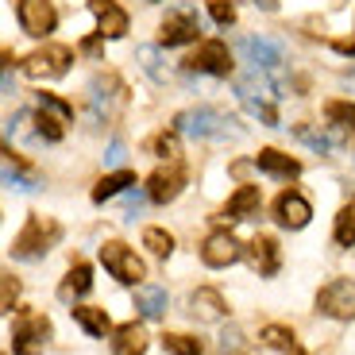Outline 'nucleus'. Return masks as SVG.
Returning a JSON list of instances; mask_svg holds the SVG:
<instances>
[{
  "instance_id": "nucleus-11",
  "label": "nucleus",
  "mask_w": 355,
  "mask_h": 355,
  "mask_svg": "<svg viewBox=\"0 0 355 355\" xmlns=\"http://www.w3.org/2000/svg\"><path fill=\"white\" fill-rule=\"evenodd\" d=\"M182 186H186V170H182V162H170V166H159L151 178H147V197H151L155 205H166L174 201L178 193H182Z\"/></svg>"
},
{
  "instance_id": "nucleus-15",
  "label": "nucleus",
  "mask_w": 355,
  "mask_h": 355,
  "mask_svg": "<svg viewBox=\"0 0 355 355\" xmlns=\"http://www.w3.org/2000/svg\"><path fill=\"white\" fill-rule=\"evenodd\" d=\"M240 255H243V248H240V240H236L232 232H213V236L205 240V248H201L205 266H232Z\"/></svg>"
},
{
  "instance_id": "nucleus-35",
  "label": "nucleus",
  "mask_w": 355,
  "mask_h": 355,
  "mask_svg": "<svg viewBox=\"0 0 355 355\" xmlns=\"http://www.w3.org/2000/svg\"><path fill=\"white\" fill-rule=\"evenodd\" d=\"M39 108H46V112L62 116V120H73V105H66L62 97H54V93H39Z\"/></svg>"
},
{
  "instance_id": "nucleus-23",
  "label": "nucleus",
  "mask_w": 355,
  "mask_h": 355,
  "mask_svg": "<svg viewBox=\"0 0 355 355\" xmlns=\"http://www.w3.org/2000/svg\"><path fill=\"white\" fill-rule=\"evenodd\" d=\"M236 93H240V101H243V97H259V101H275V97H278V93H275V81L266 78V73H259V70L243 73V78L236 81Z\"/></svg>"
},
{
  "instance_id": "nucleus-33",
  "label": "nucleus",
  "mask_w": 355,
  "mask_h": 355,
  "mask_svg": "<svg viewBox=\"0 0 355 355\" xmlns=\"http://www.w3.org/2000/svg\"><path fill=\"white\" fill-rule=\"evenodd\" d=\"M243 108H248L251 116H259V120H263V124L278 128V108L270 105V101H259V97H243Z\"/></svg>"
},
{
  "instance_id": "nucleus-1",
  "label": "nucleus",
  "mask_w": 355,
  "mask_h": 355,
  "mask_svg": "<svg viewBox=\"0 0 355 355\" xmlns=\"http://www.w3.org/2000/svg\"><path fill=\"white\" fill-rule=\"evenodd\" d=\"M58 240H62V224L54 220V216L35 213V216H27L24 232L12 240V255L16 259H43Z\"/></svg>"
},
{
  "instance_id": "nucleus-19",
  "label": "nucleus",
  "mask_w": 355,
  "mask_h": 355,
  "mask_svg": "<svg viewBox=\"0 0 355 355\" xmlns=\"http://www.w3.org/2000/svg\"><path fill=\"white\" fill-rule=\"evenodd\" d=\"M259 205H263L259 186H240L228 197V205H224V216H228V220H248L251 213H259Z\"/></svg>"
},
{
  "instance_id": "nucleus-4",
  "label": "nucleus",
  "mask_w": 355,
  "mask_h": 355,
  "mask_svg": "<svg viewBox=\"0 0 355 355\" xmlns=\"http://www.w3.org/2000/svg\"><path fill=\"white\" fill-rule=\"evenodd\" d=\"M70 62H73V51H70V46L51 43V46H43V51L27 54L24 73H27L31 81H51V78H62V73L70 70Z\"/></svg>"
},
{
  "instance_id": "nucleus-40",
  "label": "nucleus",
  "mask_w": 355,
  "mask_h": 355,
  "mask_svg": "<svg viewBox=\"0 0 355 355\" xmlns=\"http://www.w3.org/2000/svg\"><path fill=\"white\" fill-rule=\"evenodd\" d=\"M124 159H128L124 143H120V139H112V143H108V151H105V162H108V166H120Z\"/></svg>"
},
{
  "instance_id": "nucleus-6",
  "label": "nucleus",
  "mask_w": 355,
  "mask_h": 355,
  "mask_svg": "<svg viewBox=\"0 0 355 355\" xmlns=\"http://www.w3.org/2000/svg\"><path fill=\"white\" fill-rule=\"evenodd\" d=\"M51 320L43 317V313L27 309L16 317V329H12V340H16V352L19 355H39L46 347V340H51Z\"/></svg>"
},
{
  "instance_id": "nucleus-41",
  "label": "nucleus",
  "mask_w": 355,
  "mask_h": 355,
  "mask_svg": "<svg viewBox=\"0 0 355 355\" xmlns=\"http://www.w3.org/2000/svg\"><path fill=\"white\" fill-rule=\"evenodd\" d=\"M332 46H336L340 54H355V39H336Z\"/></svg>"
},
{
  "instance_id": "nucleus-16",
  "label": "nucleus",
  "mask_w": 355,
  "mask_h": 355,
  "mask_svg": "<svg viewBox=\"0 0 355 355\" xmlns=\"http://www.w3.org/2000/svg\"><path fill=\"white\" fill-rule=\"evenodd\" d=\"M224 313H228V305H224L220 290H213V286H201V290L189 293V317L205 320V324H213V320H220Z\"/></svg>"
},
{
  "instance_id": "nucleus-18",
  "label": "nucleus",
  "mask_w": 355,
  "mask_h": 355,
  "mask_svg": "<svg viewBox=\"0 0 355 355\" xmlns=\"http://www.w3.org/2000/svg\"><path fill=\"white\" fill-rule=\"evenodd\" d=\"M143 352H147V329L135 324V320L120 324L112 336V355H143Z\"/></svg>"
},
{
  "instance_id": "nucleus-37",
  "label": "nucleus",
  "mask_w": 355,
  "mask_h": 355,
  "mask_svg": "<svg viewBox=\"0 0 355 355\" xmlns=\"http://www.w3.org/2000/svg\"><path fill=\"white\" fill-rule=\"evenodd\" d=\"M16 297H19V282L12 275H4V293H0V309L12 313L16 309Z\"/></svg>"
},
{
  "instance_id": "nucleus-39",
  "label": "nucleus",
  "mask_w": 355,
  "mask_h": 355,
  "mask_svg": "<svg viewBox=\"0 0 355 355\" xmlns=\"http://www.w3.org/2000/svg\"><path fill=\"white\" fill-rule=\"evenodd\" d=\"M297 135H302V139H305V143H309L313 151H320V155L329 151V139H324V135H317V132H309V128H297Z\"/></svg>"
},
{
  "instance_id": "nucleus-36",
  "label": "nucleus",
  "mask_w": 355,
  "mask_h": 355,
  "mask_svg": "<svg viewBox=\"0 0 355 355\" xmlns=\"http://www.w3.org/2000/svg\"><path fill=\"white\" fill-rule=\"evenodd\" d=\"M209 16H213L216 24L228 27L232 19H236V8H232V0H209Z\"/></svg>"
},
{
  "instance_id": "nucleus-30",
  "label": "nucleus",
  "mask_w": 355,
  "mask_h": 355,
  "mask_svg": "<svg viewBox=\"0 0 355 355\" xmlns=\"http://www.w3.org/2000/svg\"><path fill=\"white\" fill-rule=\"evenodd\" d=\"M143 248L151 251V255L166 259L170 251H174V236H170L166 228H147V232H143Z\"/></svg>"
},
{
  "instance_id": "nucleus-32",
  "label": "nucleus",
  "mask_w": 355,
  "mask_h": 355,
  "mask_svg": "<svg viewBox=\"0 0 355 355\" xmlns=\"http://www.w3.org/2000/svg\"><path fill=\"white\" fill-rule=\"evenodd\" d=\"M135 58H139V66L151 73L155 81H166V70H162V58H159V51H155V46H139V51H135Z\"/></svg>"
},
{
  "instance_id": "nucleus-14",
  "label": "nucleus",
  "mask_w": 355,
  "mask_h": 355,
  "mask_svg": "<svg viewBox=\"0 0 355 355\" xmlns=\"http://www.w3.org/2000/svg\"><path fill=\"white\" fill-rule=\"evenodd\" d=\"M309 216H313V209H309V201H305L302 193H293V189H286V193H278V201H275V220L282 224V228H305L309 224Z\"/></svg>"
},
{
  "instance_id": "nucleus-8",
  "label": "nucleus",
  "mask_w": 355,
  "mask_h": 355,
  "mask_svg": "<svg viewBox=\"0 0 355 355\" xmlns=\"http://www.w3.org/2000/svg\"><path fill=\"white\" fill-rule=\"evenodd\" d=\"M16 16H19V27L35 39L51 35L54 24H58V12H54L51 0H16Z\"/></svg>"
},
{
  "instance_id": "nucleus-21",
  "label": "nucleus",
  "mask_w": 355,
  "mask_h": 355,
  "mask_svg": "<svg viewBox=\"0 0 355 355\" xmlns=\"http://www.w3.org/2000/svg\"><path fill=\"white\" fill-rule=\"evenodd\" d=\"M166 305H170L166 286H139V290H135V309H139L147 320L166 317Z\"/></svg>"
},
{
  "instance_id": "nucleus-20",
  "label": "nucleus",
  "mask_w": 355,
  "mask_h": 355,
  "mask_svg": "<svg viewBox=\"0 0 355 355\" xmlns=\"http://www.w3.org/2000/svg\"><path fill=\"white\" fill-rule=\"evenodd\" d=\"M255 166H259V170H266V174H275V178H286V182L302 174V162L290 159V155H282V151H275V147L259 151V155H255Z\"/></svg>"
},
{
  "instance_id": "nucleus-28",
  "label": "nucleus",
  "mask_w": 355,
  "mask_h": 355,
  "mask_svg": "<svg viewBox=\"0 0 355 355\" xmlns=\"http://www.w3.org/2000/svg\"><path fill=\"white\" fill-rule=\"evenodd\" d=\"M259 340H263L266 347H275V352H293V344H297L293 329H282V324H266V329L259 332Z\"/></svg>"
},
{
  "instance_id": "nucleus-26",
  "label": "nucleus",
  "mask_w": 355,
  "mask_h": 355,
  "mask_svg": "<svg viewBox=\"0 0 355 355\" xmlns=\"http://www.w3.org/2000/svg\"><path fill=\"white\" fill-rule=\"evenodd\" d=\"M324 116H329V124L336 128V135H344L347 124H355V105L352 101H329V105H324Z\"/></svg>"
},
{
  "instance_id": "nucleus-42",
  "label": "nucleus",
  "mask_w": 355,
  "mask_h": 355,
  "mask_svg": "<svg viewBox=\"0 0 355 355\" xmlns=\"http://www.w3.org/2000/svg\"><path fill=\"white\" fill-rule=\"evenodd\" d=\"M255 4H259L263 12H275V8H278V0H255Z\"/></svg>"
},
{
  "instance_id": "nucleus-25",
  "label": "nucleus",
  "mask_w": 355,
  "mask_h": 355,
  "mask_svg": "<svg viewBox=\"0 0 355 355\" xmlns=\"http://www.w3.org/2000/svg\"><path fill=\"white\" fill-rule=\"evenodd\" d=\"M70 313H73V320H78L89 336H105V332L112 329V324H108V313L97 309V305H73Z\"/></svg>"
},
{
  "instance_id": "nucleus-3",
  "label": "nucleus",
  "mask_w": 355,
  "mask_h": 355,
  "mask_svg": "<svg viewBox=\"0 0 355 355\" xmlns=\"http://www.w3.org/2000/svg\"><path fill=\"white\" fill-rule=\"evenodd\" d=\"M178 132L193 135V139H224V135H232L236 128H232V116L201 105V108H189V112L178 116Z\"/></svg>"
},
{
  "instance_id": "nucleus-38",
  "label": "nucleus",
  "mask_w": 355,
  "mask_h": 355,
  "mask_svg": "<svg viewBox=\"0 0 355 355\" xmlns=\"http://www.w3.org/2000/svg\"><path fill=\"white\" fill-rule=\"evenodd\" d=\"M81 54H89V58H101V54H105V35L81 39Z\"/></svg>"
},
{
  "instance_id": "nucleus-13",
  "label": "nucleus",
  "mask_w": 355,
  "mask_h": 355,
  "mask_svg": "<svg viewBox=\"0 0 355 355\" xmlns=\"http://www.w3.org/2000/svg\"><path fill=\"white\" fill-rule=\"evenodd\" d=\"M248 263H251V270L263 275V278L278 275V266H282V251H278L275 236H255V240L248 243Z\"/></svg>"
},
{
  "instance_id": "nucleus-24",
  "label": "nucleus",
  "mask_w": 355,
  "mask_h": 355,
  "mask_svg": "<svg viewBox=\"0 0 355 355\" xmlns=\"http://www.w3.org/2000/svg\"><path fill=\"white\" fill-rule=\"evenodd\" d=\"M128 186H135V174H132V170H116V174H105V178L97 182V186H93V201L105 205L108 197L124 193Z\"/></svg>"
},
{
  "instance_id": "nucleus-9",
  "label": "nucleus",
  "mask_w": 355,
  "mask_h": 355,
  "mask_svg": "<svg viewBox=\"0 0 355 355\" xmlns=\"http://www.w3.org/2000/svg\"><path fill=\"white\" fill-rule=\"evenodd\" d=\"M186 70H197V73H213V78H228L232 73V58H228V46L220 39H209L201 43L193 54L186 58Z\"/></svg>"
},
{
  "instance_id": "nucleus-27",
  "label": "nucleus",
  "mask_w": 355,
  "mask_h": 355,
  "mask_svg": "<svg viewBox=\"0 0 355 355\" xmlns=\"http://www.w3.org/2000/svg\"><path fill=\"white\" fill-rule=\"evenodd\" d=\"M332 236H336L340 248H352V243H355V197L344 205V209H340V216H336V232H332Z\"/></svg>"
},
{
  "instance_id": "nucleus-7",
  "label": "nucleus",
  "mask_w": 355,
  "mask_h": 355,
  "mask_svg": "<svg viewBox=\"0 0 355 355\" xmlns=\"http://www.w3.org/2000/svg\"><path fill=\"white\" fill-rule=\"evenodd\" d=\"M317 309L324 313V317L352 320L355 317V282L352 278H332V282L317 293Z\"/></svg>"
},
{
  "instance_id": "nucleus-22",
  "label": "nucleus",
  "mask_w": 355,
  "mask_h": 355,
  "mask_svg": "<svg viewBox=\"0 0 355 355\" xmlns=\"http://www.w3.org/2000/svg\"><path fill=\"white\" fill-rule=\"evenodd\" d=\"M93 290V266L89 263H73L70 275H66V282L58 286V297L62 302H73V297H81V293Z\"/></svg>"
},
{
  "instance_id": "nucleus-5",
  "label": "nucleus",
  "mask_w": 355,
  "mask_h": 355,
  "mask_svg": "<svg viewBox=\"0 0 355 355\" xmlns=\"http://www.w3.org/2000/svg\"><path fill=\"white\" fill-rule=\"evenodd\" d=\"M101 263H105L108 275L120 278L124 286H135L139 278H147V266H143V259L135 255L128 243H116V240L105 243V248H101Z\"/></svg>"
},
{
  "instance_id": "nucleus-12",
  "label": "nucleus",
  "mask_w": 355,
  "mask_h": 355,
  "mask_svg": "<svg viewBox=\"0 0 355 355\" xmlns=\"http://www.w3.org/2000/svg\"><path fill=\"white\" fill-rule=\"evenodd\" d=\"M201 35V24H197L193 12H174V16L162 19L159 27V43L162 46H182V43H193Z\"/></svg>"
},
{
  "instance_id": "nucleus-2",
  "label": "nucleus",
  "mask_w": 355,
  "mask_h": 355,
  "mask_svg": "<svg viewBox=\"0 0 355 355\" xmlns=\"http://www.w3.org/2000/svg\"><path fill=\"white\" fill-rule=\"evenodd\" d=\"M89 105H93V116L97 120H116V116L128 108V85L116 73H105V78L89 81Z\"/></svg>"
},
{
  "instance_id": "nucleus-10",
  "label": "nucleus",
  "mask_w": 355,
  "mask_h": 355,
  "mask_svg": "<svg viewBox=\"0 0 355 355\" xmlns=\"http://www.w3.org/2000/svg\"><path fill=\"white\" fill-rule=\"evenodd\" d=\"M240 54H243V62H251L255 70H278L286 46L266 35H248V39H240Z\"/></svg>"
},
{
  "instance_id": "nucleus-17",
  "label": "nucleus",
  "mask_w": 355,
  "mask_h": 355,
  "mask_svg": "<svg viewBox=\"0 0 355 355\" xmlns=\"http://www.w3.org/2000/svg\"><path fill=\"white\" fill-rule=\"evenodd\" d=\"M89 12L97 16V24H101V35H108V39H120L128 31V12L116 4V0H89Z\"/></svg>"
},
{
  "instance_id": "nucleus-34",
  "label": "nucleus",
  "mask_w": 355,
  "mask_h": 355,
  "mask_svg": "<svg viewBox=\"0 0 355 355\" xmlns=\"http://www.w3.org/2000/svg\"><path fill=\"white\" fill-rule=\"evenodd\" d=\"M151 151L159 155V159H170V162H174V159H178V151H182V143H178V132H162V135H155Z\"/></svg>"
},
{
  "instance_id": "nucleus-29",
  "label": "nucleus",
  "mask_w": 355,
  "mask_h": 355,
  "mask_svg": "<svg viewBox=\"0 0 355 355\" xmlns=\"http://www.w3.org/2000/svg\"><path fill=\"white\" fill-rule=\"evenodd\" d=\"M162 347H166L170 355H201L205 352L201 340L186 336V332H166V336H162Z\"/></svg>"
},
{
  "instance_id": "nucleus-31",
  "label": "nucleus",
  "mask_w": 355,
  "mask_h": 355,
  "mask_svg": "<svg viewBox=\"0 0 355 355\" xmlns=\"http://www.w3.org/2000/svg\"><path fill=\"white\" fill-rule=\"evenodd\" d=\"M35 124H39V135H43V139H51V143L62 139V124H66L62 116H54V112H46V108H39Z\"/></svg>"
}]
</instances>
